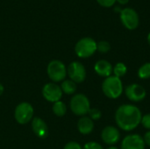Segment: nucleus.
<instances>
[{"label": "nucleus", "instance_id": "obj_17", "mask_svg": "<svg viewBox=\"0 0 150 149\" xmlns=\"http://www.w3.org/2000/svg\"><path fill=\"white\" fill-rule=\"evenodd\" d=\"M52 111H53L54 114L56 115L57 117H63L67 112V106L62 101L60 100L58 102L54 103Z\"/></svg>", "mask_w": 150, "mask_h": 149}, {"label": "nucleus", "instance_id": "obj_26", "mask_svg": "<svg viewBox=\"0 0 150 149\" xmlns=\"http://www.w3.org/2000/svg\"><path fill=\"white\" fill-rule=\"evenodd\" d=\"M143 140H144L145 145H148L149 147H150V131H148V132L144 134Z\"/></svg>", "mask_w": 150, "mask_h": 149}, {"label": "nucleus", "instance_id": "obj_21", "mask_svg": "<svg viewBox=\"0 0 150 149\" xmlns=\"http://www.w3.org/2000/svg\"><path fill=\"white\" fill-rule=\"evenodd\" d=\"M88 114H89V118L91 119L93 121L94 120L95 121L96 120H99L101 119V117H102L101 111L98 110V109H97V108H91L90 111H89V112H88Z\"/></svg>", "mask_w": 150, "mask_h": 149}, {"label": "nucleus", "instance_id": "obj_16", "mask_svg": "<svg viewBox=\"0 0 150 149\" xmlns=\"http://www.w3.org/2000/svg\"><path fill=\"white\" fill-rule=\"evenodd\" d=\"M60 87H61V89L62 90V93H65L67 95H73V94L76 93V91L77 90L76 83L75 82H73L72 80H70V79L62 81Z\"/></svg>", "mask_w": 150, "mask_h": 149}, {"label": "nucleus", "instance_id": "obj_14", "mask_svg": "<svg viewBox=\"0 0 150 149\" xmlns=\"http://www.w3.org/2000/svg\"><path fill=\"white\" fill-rule=\"evenodd\" d=\"M112 66L106 60H99L96 62L94 66L95 72L101 77H109L112 73Z\"/></svg>", "mask_w": 150, "mask_h": 149}, {"label": "nucleus", "instance_id": "obj_4", "mask_svg": "<svg viewBox=\"0 0 150 149\" xmlns=\"http://www.w3.org/2000/svg\"><path fill=\"white\" fill-rule=\"evenodd\" d=\"M97 51V42L91 37L79 40L75 46L76 54L80 58H89Z\"/></svg>", "mask_w": 150, "mask_h": 149}, {"label": "nucleus", "instance_id": "obj_10", "mask_svg": "<svg viewBox=\"0 0 150 149\" xmlns=\"http://www.w3.org/2000/svg\"><path fill=\"white\" fill-rule=\"evenodd\" d=\"M125 94L127 97L133 102H141L146 97V90L138 83H132L126 87Z\"/></svg>", "mask_w": 150, "mask_h": 149}, {"label": "nucleus", "instance_id": "obj_23", "mask_svg": "<svg viewBox=\"0 0 150 149\" xmlns=\"http://www.w3.org/2000/svg\"><path fill=\"white\" fill-rule=\"evenodd\" d=\"M83 149H104L103 147L98 143V142H95V141H91V142H88L86 143Z\"/></svg>", "mask_w": 150, "mask_h": 149}, {"label": "nucleus", "instance_id": "obj_22", "mask_svg": "<svg viewBox=\"0 0 150 149\" xmlns=\"http://www.w3.org/2000/svg\"><path fill=\"white\" fill-rule=\"evenodd\" d=\"M141 124L143 126L144 128L150 131V113H147L144 116H142Z\"/></svg>", "mask_w": 150, "mask_h": 149}, {"label": "nucleus", "instance_id": "obj_30", "mask_svg": "<svg viewBox=\"0 0 150 149\" xmlns=\"http://www.w3.org/2000/svg\"><path fill=\"white\" fill-rule=\"evenodd\" d=\"M107 149H119V148H116V147H113V146H112V147L108 148Z\"/></svg>", "mask_w": 150, "mask_h": 149}, {"label": "nucleus", "instance_id": "obj_18", "mask_svg": "<svg viewBox=\"0 0 150 149\" xmlns=\"http://www.w3.org/2000/svg\"><path fill=\"white\" fill-rule=\"evenodd\" d=\"M112 72H113V74H114L115 76L120 78V77L124 76L127 74V67L123 62H118L114 66V68L112 69Z\"/></svg>", "mask_w": 150, "mask_h": 149}, {"label": "nucleus", "instance_id": "obj_3", "mask_svg": "<svg viewBox=\"0 0 150 149\" xmlns=\"http://www.w3.org/2000/svg\"><path fill=\"white\" fill-rule=\"evenodd\" d=\"M70 110L71 112L76 115L83 117L86 114H88L90 109H91V103L88 97L84 94H76L71 98L70 103Z\"/></svg>", "mask_w": 150, "mask_h": 149}, {"label": "nucleus", "instance_id": "obj_2", "mask_svg": "<svg viewBox=\"0 0 150 149\" xmlns=\"http://www.w3.org/2000/svg\"><path fill=\"white\" fill-rule=\"evenodd\" d=\"M102 90L104 94L111 99L120 97L123 92V83L121 79L115 76L106 77L102 83Z\"/></svg>", "mask_w": 150, "mask_h": 149}, {"label": "nucleus", "instance_id": "obj_15", "mask_svg": "<svg viewBox=\"0 0 150 149\" xmlns=\"http://www.w3.org/2000/svg\"><path fill=\"white\" fill-rule=\"evenodd\" d=\"M77 129L81 134L88 135L92 133L94 129V122L89 117L83 116L77 122Z\"/></svg>", "mask_w": 150, "mask_h": 149}, {"label": "nucleus", "instance_id": "obj_8", "mask_svg": "<svg viewBox=\"0 0 150 149\" xmlns=\"http://www.w3.org/2000/svg\"><path fill=\"white\" fill-rule=\"evenodd\" d=\"M67 75L76 83H81L86 78L85 67L79 61H72L67 68Z\"/></svg>", "mask_w": 150, "mask_h": 149}, {"label": "nucleus", "instance_id": "obj_9", "mask_svg": "<svg viewBox=\"0 0 150 149\" xmlns=\"http://www.w3.org/2000/svg\"><path fill=\"white\" fill-rule=\"evenodd\" d=\"M62 90L59 85L54 83H46L42 88V96L43 97L51 103L58 102L62 99Z\"/></svg>", "mask_w": 150, "mask_h": 149}, {"label": "nucleus", "instance_id": "obj_11", "mask_svg": "<svg viewBox=\"0 0 150 149\" xmlns=\"http://www.w3.org/2000/svg\"><path fill=\"white\" fill-rule=\"evenodd\" d=\"M121 149H145L143 137L136 133L127 135L121 142Z\"/></svg>", "mask_w": 150, "mask_h": 149}, {"label": "nucleus", "instance_id": "obj_13", "mask_svg": "<svg viewBox=\"0 0 150 149\" xmlns=\"http://www.w3.org/2000/svg\"><path fill=\"white\" fill-rule=\"evenodd\" d=\"M32 129L33 133L40 139H46L48 136V126L47 123L39 117H35L32 119Z\"/></svg>", "mask_w": 150, "mask_h": 149}, {"label": "nucleus", "instance_id": "obj_25", "mask_svg": "<svg viewBox=\"0 0 150 149\" xmlns=\"http://www.w3.org/2000/svg\"><path fill=\"white\" fill-rule=\"evenodd\" d=\"M63 149H83V148L79 143L76 141H69L64 146Z\"/></svg>", "mask_w": 150, "mask_h": 149}, {"label": "nucleus", "instance_id": "obj_27", "mask_svg": "<svg viewBox=\"0 0 150 149\" xmlns=\"http://www.w3.org/2000/svg\"><path fill=\"white\" fill-rule=\"evenodd\" d=\"M116 2H118L121 5H124V4H127L129 3V0H116Z\"/></svg>", "mask_w": 150, "mask_h": 149}, {"label": "nucleus", "instance_id": "obj_12", "mask_svg": "<svg viewBox=\"0 0 150 149\" xmlns=\"http://www.w3.org/2000/svg\"><path fill=\"white\" fill-rule=\"evenodd\" d=\"M101 139L107 145H114L120 140V133L117 127L113 126H105L101 132Z\"/></svg>", "mask_w": 150, "mask_h": 149}, {"label": "nucleus", "instance_id": "obj_19", "mask_svg": "<svg viewBox=\"0 0 150 149\" xmlns=\"http://www.w3.org/2000/svg\"><path fill=\"white\" fill-rule=\"evenodd\" d=\"M138 76L141 79H149L150 78V62H146L140 67L138 70Z\"/></svg>", "mask_w": 150, "mask_h": 149}, {"label": "nucleus", "instance_id": "obj_6", "mask_svg": "<svg viewBox=\"0 0 150 149\" xmlns=\"http://www.w3.org/2000/svg\"><path fill=\"white\" fill-rule=\"evenodd\" d=\"M48 77L54 83L64 81L67 76V68L64 63L59 60L50 61L47 68Z\"/></svg>", "mask_w": 150, "mask_h": 149}, {"label": "nucleus", "instance_id": "obj_28", "mask_svg": "<svg viewBox=\"0 0 150 149\" xmlns=\"http://www.w3.org/2000/svg\"><path fill=\"white\" fill-rule=\"evenodd\" d=\"M4 86L2 85V83H0V96L4 93Z\"/></svg>", "mask_w": 150, "mask_h": 149}, {"label": "nucleus", "instance_id": "obj_20", "mask_svg": "<svg viewBox=\"0 0 150 149\" xmlns=\"http://www.w3.org/2000/svg\"><path fill=\"white\" fill-rule=\"evenodd\" d=\"M111 50V45L108 41L101 40L98 43H97V51L102 54L108 53Z\"/></svg>", "mask_w": 150, "mask_h": 149}, {"label": "nucleus", "instance_id": "obj_1", "mask_svg": "<svg viewBox=\"0 0 150 149\" xmlns=\"http://www.w3.org/2000/svg\"><path fill=\"white\" fill-rule=\"evenodd\" d=\"M141 110L134 105H122L115 112V121L120 129L126 132L134 130L142 121Z\"/></svg>", "mask_w": 150, "mask_h": 149}, {"label": "nucleus", "instance_id": "obj_24", "mask_svg": "<svg viewBox=\"0 0 150 149\" xmlns=\"http://www.w3.org/2000/svg\"><path fill=\"white\" fill-rule=\"evenodd\" d=\"M97 2L101 6L105 7V8H109V7H112L115 4L116 0H97Z\"/></svg>", "mask_w": 150, "mask_h": 149}, {"label": "nucleus", "instance_id": "obj_29", "mask_svg": "<svg viewBox=\"0 0 150 149\" xmlns=\"http://www.w3.org/2000/svg\"><path fill=\"white\" fill-rule=\"evenodd\" d=\"M148 42H149V46H150V32H149V34H148Z\"/></svg>", "mask_w": 150, "mask_h": 149}, {"label": "nucleus", "instance_id": "obj_5", "mask_svg": "<svg viewBox=\"0 0 150 149\" xmlns=\"http://www.w3.org/2000/svg\"><path fill=\"white\" fill-rule=\"evenodd\" d=\"M34 109L30 103L22 102L18 104L14 111V118L20 125H25L33 119Z\"/></svg>", "mask_w": 150, "mask_h": 149}, {"label": "nucleus", "instance_id": "obj_7", "mask_svg": "<svg viewBox=\"0 0 150 149\" xmlns=\"http://www.w3.org/2000/svg\"><path fill=\"white\" fill-rule=\"evenodd\" d=\"M120 21L128 30H135L139 26L140 18L137 11L133 8H125L120 11Z\"/></svg>", "mask_w": 150, "mask_h": 149}]
</instances>
